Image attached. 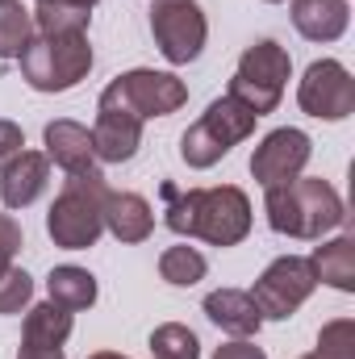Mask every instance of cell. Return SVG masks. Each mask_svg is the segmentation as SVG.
Wrapping results in <instances>:
<instances>
[{
	"instance_id": "obj_14",
	"label": "cell",
	"mask_w": 355,
	"mask_h": 359,
	"mask_svg": "<svg viewBox=\"0 0 355 359\" xmlns=\"http://www.w3.org/2000/svg\"><path fill=\"white\" fill-rule=\"evenodd\" d=\"M205 318H209L217 330L234 334V339H251V334H260V326H264V313H260L255 297L243 292V288H217V292H209V297H205Z\"/></svg>"
},
{
	"instance_id": "obj_18",
	"label": "cell",
	"mask_w": 355,
	"mask_h": 359,
	"mask_svg": "<svg viewBox=\"0 0 355 359\" xmlns=\"http://www.w3.org/2000/svg\"><path fill=\"white\" fill-rule=\"evenodd\" d=\"M309 268H314V280H322V284H330L339 292H351L355 288V238L351 234H339V238L314 247Z\"/></svg>"
},
{
	"instance_id": "obj_32",
	"label": "cell",
	"mask_w": 355,
	"mask_h": 359,
	"mask_svg": "<svg viewBox=\"0 0 355 359\" xmlns=\"http://www.w3.org/2000/svg\"><path fill=\"white\" fill-rule=\"evenodd\" d=\"M88 359H130V355H117V351H96V355H88Z\"/></svg>"
},
{
	"instance_id": "obj_4",
	"label": "cell",
	"mask_w": 355,
	"mask_h": 359,
	"mask_svg": "<svg viewBox=\"0 0 355 359\" xmlns=\"http://www.w3.org/2000/svg\"><path fill=\"white\" fill-rule=\"evenodd\" d=\"M109 184L105 176H67L63 192L55 196L51 213H46V234L55 238V247L63 251H88L105 230L100 205H105Z\"/></svg>"
},
{
	"instance_id": "obj_15",
	"label": "cell",
	"mask_w": 355,
	"mask_h": 359,
	"mask_svg": "<svg viewBox=\"0 0 355 359\" xmlns=\"http://www.w3.org/2000/svg\"><path fill=\"white\" fill-rule=\"evenodd\" d=\"M46 180H51V159H46L42 151H21V155L0 172V201H4V209H25V205H34V201L42 196Z\"/></svg>"
},
{
	"instance_id": "obj_26",
	"label": "cell",
	"mask_w": 355,
	"mask_h": 359,
	"mask_svg": "<svg viewBox=\"0 0 355 359\" xmlns=\"http://www.w3.org/2000/svg\"><path fill=\"white\" fill-rule=\"evenodd\" d=\"M34 297V280L21 268H4L0 271V313H21Z\"/></svg>"
},
{
	"instance_id": "obj_25",
	"label": "cell",
	"mask_w": 355,
	"mask_h": 359,
	"mask_svg": "<svg viewBox=\"0 0 355 359\" xmlns=\"http://www.w3.org/2000/svg\"><path fill=\"white\" fill-rule=\"evenodd\" d=\"M318 351H322L326 359H355V322L351 318H339V322L322 326Z\"/></svg>"
},
{
	"instance_id": "obj_35",
	"label": "cell",
	"mask_w": 355,
	"mask_h": 359,
	"mask_svg": "<svg viewBox=\"0 0 355 359\" xmlns=\"http://www.w3.org/2000/svg\"><path fill=\"white\" fill-rule=\"evenodd\" d=\"M0 4H4V0H0Z\"/></svg>"
},
{
	"instance_id": "obj_28",
	"label": "cell",
	"mask_w": 355,
	"mask_h": 359,
	"mask_svg": "<svg viewBox=\"0 0 355 359\" xmlns=\"http://www.w3.org/2000/svg\"><path fill=\"white\" fill-rule=\"evenodd\" d=\"M17 251H21V226L8 213H0V271L13 268V255Z\"/></svg>"
},
{
	"instance_id": "obj_13",
	"label": "cell",
	"mask_w": 355,
	"mask_h": 359,
	"mask_svg": "<svg viewBox=\"0 0 355 359\" xmlns=\"http://www.w3.org/2000/svg\"><path fill=\"white\" fill-rule=\"evenodd\" d=\"M100 217H105V230L117 243H147L151 230H155V213H151L147 196H138V192L109 188L105 192V205H100Z\"/></svg>"
},
{
	"instance_id": "obj_8",
	"label": "cell",
	"mask_w": 355,
	"mask_h": 359,
	"mask_svg": "<svg viewBox=\"0 0 355 359\" xmlns=\"http://www.w3.org/2000/svg\"><path fill=\"white\" fill-rule=\"evenodd\" d=\"M314 288H318V280H314L309 259H301V255H280V259L267 264L264 276L255 280L251 297H255V305H260L264 318L284 322V318H293V313L309 301Z\"/></svg>"
},
{
	"instance_id": "obj_24",
	"label": "cell",
	"mask_w": 355,
	"mask_h": 359,
	"mask_svg": "<svg viewBox=\"0 0 355 359\" xmlns=\"http://www.w3.org/2000/svg\"><path fill=\"white\" fill-rule=\"evenodd\" d=\"M151 355L155 359H201V343L188 326L180 322H163L151 330Z\"/></svg>"
},
{
	"instance_id": "obj_21",
	"label": "cell",
	"mask_w": 355,
	"mask_h": 359,
	"mask_svg": "<svg viewBox=\"0 0 355 359\" xmlns=\"http://www.w3.org/2000/svg\"><path fill=\"white\" fill-rule=\"evenodd\" d=\"M34 38V13L21 0L0 4V59H21V50Z\"/></svg>"
},
{
	"instance_id": "obj_6",
	"label": "cell",
	"mask_w": 355,
	"mask_h": 359,
	"mask_svg": "<svg viewBox=\"0 0 355 359\" xmlns=\"http://www.w3.org/2000/svg\"><path fill=\"white\" fill-rule=\"evenodd\" d=\"M142 147V117L121 96L117 80L96 100V126H92V151L100 163H130Z\"/></svg>"
},
{
	"instance_id": "obj_3",
	"label": "cell",
	"mask_w": 355,
	"mask_h": 359,
	"mask_svg": "<svg viewBox=\"0 0 355 359\" xmlns=\"http://www.w3.org/2000/svg\"><path fill=\"white\" fill-rule=\"evenodd\" d=\"M92 72L88 34H34L21 50V80L34 92H67Z\"/></svg>"
},
{
	"instance_id": "obj_34",
	"label": "cell",
	"mask_w": 355,
	"mask_h": 359,
	"mask_svg": "<svg viewBox=\"0 0 355 359\" xmlns=\"http://www.w3.org/2000/svg\"><path fill=\"white\" fill-rule=\"evenodd\" d=\"M267 4H280V0H267Z\"/></svg>"
},
{
	"instance_id": "obj_16",
	"label": "cell",
	"mask_w": 355,
	"mask_h": 359,
	"mask_svg": "<svg viewBox=\"0 0 355 359\" xmlns=\"http://www.w3.org/2000/svg\"><path fill=\"white\" fill-rule=\"evenodd\" d=\"M347 17H351L347 0H293V25L309 42H335V38H343Z\"/></svg>"
},
{
	"instance_id": "obj_19",
	"label": "cell",
	"mask_w": 355,
	"mask_h": 359,
	"mask_svg": "<svg viewBox=\"0 0 355 359\" xmlns=\"http://www.w3.org/2000/svg\"><path fill=\"white\" fill-rule=\"evenodd\" d=\"M46 292H51V301L63 305L67 313H80V309H88L92 301H96V276H92L88 268L63 264V268H55L46 276Z\"/></svg>"
},
{
	"instance_id": "obj_5",
	"label": "cell",
	"mask_w": 355,
	"mask_h": 359,
	"mask_svg": "<svg viewBox=\"0 0 355 359\" xmlns=\"http://www.w3.org/2000/svg\"><path fill=\"white\" fill-rule=\"evenodd\" d=\"M288 76H293L288 50H284L280 42L264 38V42H255V46L243 50V59H239V67H234V80H230V92H226V96L243 100L255 117H264V113H276Z\"/></svg>"
},
{
	"instance_id": "obj_1",
	"label": "cell",
	"mask_w": 355,
	"mask_h": 359,
	"mask_svg": "<svg viewBox=\"0 0 355 359\" xmlns=\"http://www.w3.org/2000/svg\"><path fill=\"white\" fill-rule=\"evenodd\" d=\"M163 222L184 238H201L209 247H234L251 234V201L243 188L222 184V188H188L163 184Z\"/></svg>"
},
{
	"instance_id": "obj_2",
	"label": "cell",
	"mask_w": 355,
	"mask_h": 359,
	"mask_svg": "<svg viewBox=\"0 0 355 359\" xmlns=\"http://www.w3.org/2000/svg\"><path fill=\"white\" fill-rule=\"evenodd\" d=\"M264 205H267V226L276 234H288V238H326L330 230H339L347 222L343 196L326 180H309V176H297L288 184H280V188H267Z\"/></svg>"
},
{
	"instance_id": "obj_33",
	"label": "cell",
	"mask_w": 355,
	"mask_h": 359,
	"mask_svg": "<svg viewBox=\"0 0 355 359\" xmlns=\"http://www.w3.org/2000/svg\"><path fill=\"white\" fill-rule=\"evenodd\" d=\"M301 359H326V355H322V351H314V355H301Z\"/></svg>"
},
{
	"instance_id": "obj_20",
	"label": "cell",
	"mask_w": 355,
	"mask_h": 359,
	"mask_svg": "<svg viewBox=\"0 0 355 359\" xmlns=\"http://www.w3.org/2000/svg\"><path fill=\"white\" fill-rule=\"evenodd\" d=\"M72 339V313L55 301L34 305L25 313V339L21 343H38V347H63Z\"/></svg>"
},
{
	"instance_id": "obj_27",
	"label": "cell",
	"mask_w": 355,
	"mask_h": 359,
	"mask_svg": "<svg viewBox=\"0 0 355 359\" xmlns=\"http://www.w3.org/2000/svg\"><path fill=\"white\" fill-rule=\"evenodd\" d=\"M21 151H25V134H21V126L0 117V172H4Z\"/></svg>"
},
{
	"instance_id": "obj_30",
	"label": "cell",
	"mask_w": 355,
	"mask_h": 359,
	"mask_svg": "<svg viewBox=\"0 0 355 359\" xmlns=\"http://www.w3.org/2000/svg\"><path fill=\"white\" fill-rule=\"evenodd\" d=\"M17 359H63V347H38V343H21Z\"/></svg>"
},
{
	"instance_id": "obj_11",
	"label": "cell",
	"mask_w": 355,
	"mask_h": 359,
	"mask_svg": "<svg viewBox=\"0 0 355 359\" xmlns=\"http://www.w3.org/2000/svg\"><path fill=\"white\" fill-rule=\"evenodd\" d=\"M117 88L134 104V113L142 121L147 117H168V113H176L180 104L188 100L184 80H176L172 72H151V67H134V72L117 76Z\"/></svg>"
},
{
	"instance_id": "obj_31",
	"label": "cell",
	"mask_w": 355,
	"mask_h": 359,
	"mask_svg": "<svg viewBox=\"0 0 355 359\" xmlns=\"http://www.w3.org/2000/svg\"><path fill=\"white\" fill-rule=\"evenodd\" d=\"M34 4H72V8H88V13H92V4H96V0H34Z\"/></svg>"
},
{
	"instance_id": "obj_29",
	"label": "cell",
	"mask_w": 355,
	"mask_h": 359,
	"mask_svg": "<svg viewBox=\"0 0 355 359\" xmlns=\"http://www.w3.org/2000/svg\"><path fill=\"white\" fill-rule=\"evenodd\" d=\"M213 359H267V355H264V347H255V343H247V339H234V343L217 347Z\"/></svg>"
},
{
	"instance_id": "obj_7",
	"label": "cell",
	"mask_w": 355,
	"mask_h": 359,
	"mask_svg": "<svg viewBox=\"0 0 355 359\" xmlns=\"http://www.w3.org/2000/svg\"><path fill=\"white\" fill-rule=\"evenodd\" d=\"M151 34H155V46L168 63H192L201 59L205 50V38H209V21L201 13L196 0H155L151 8Z\"/></svg>"
},
{
	"instance_id": "obj_17",
	"label": "cell",
	"mask_w": 355,
	"mask_h": 359,
	"mask_svg": "<svg viewBox=\"0 0 355 359\" xmlns=\"http://www.w3.org/2000/svg\"><path fill=\"white\" fill-rule=\"evenodd\" d=\"M255 113L243 104V100H234V96H217L209 109H205V117H201V126H205V134L230 155V147H239L243 138H251L255 134Z\"/></svg>"
},
{
	"instance_id": "obj_12",
	"label": "cell",
	"mask_w": 355,
	"mask_h": 359,
	"mask_svg": "<svg viewBox=\"0 0 355 359\" xmlns=\"http://www.w3.org/2000/svg\"><path fill=\"white\" fill-rule=\"evenodd\" d=\"M42 138H46V159L59 163L67 176H100V159H96V151H92V130L88 126L59 117V121L46 126Z\"/></svg>"
},
{
	"instance_id": "obj_9",
	"label": "cell",
	"mask_w": 355,
	"mask_h": 359,
	"mask_svg": "<svg viewBox=\"0 0 355 359\" xmlns=\"http://www.w3.org/2000/svg\"><path fill=\"white\" fill-rule=\"evenodd\" d=\"M297 104H301L309 117L343 121L355 109L351 72H347L339 59H318V63H309L305 76H301V88H297Z\"/></svg>"
},
{
	"instance_id": "obj_10",
	"label": "cell",
	"mask_w": 355,
	"mask_h": 359,
	"mask_svg": "<svg viewBox=\"0 0 355 359\" xmlns=\"http://www.w3.org/2000/svg\"><path fill=\"white\" fill-rule=\"evenodd\" d=\"M309 155H314V142H309L305 130H293V126L272 130L264 142L255 147V155H251V176H255V184L264 192L267 188H280V184H288V180H297L305 172Z\"/></svg>"
},
{
	"instance_id": "obj_23",
	"label": "cell",
	"mask_w": 355,
	"mask_h": 359,
	"mask_svg": "<svg viewBox=\"0 0 355 359\" xmlns=\"http://www.w3.org/2000/svg\"><path fill=\"white\" fill-rule=\"evenodd\" d=\"M34 34H88V8L72 4H34Z\"/></svg>"
},
{
	"instance_id": "obj_22",
	"label": "cell",
	"mask_w": 355,
	"mask_h": 359,
	"mask_svg": "<svg viewBox=\"0 0 355 359\" xmlns=\"http://www.w3.org/2000/svg\"><path fill=\"white\" fill-rule=\"evenodd\" d=\"M205 271H209V264H205V255L196 247H168L159 255V276L168 284H176V288H188V284L205 280Z\"/></svg>"
}]
</instances>
